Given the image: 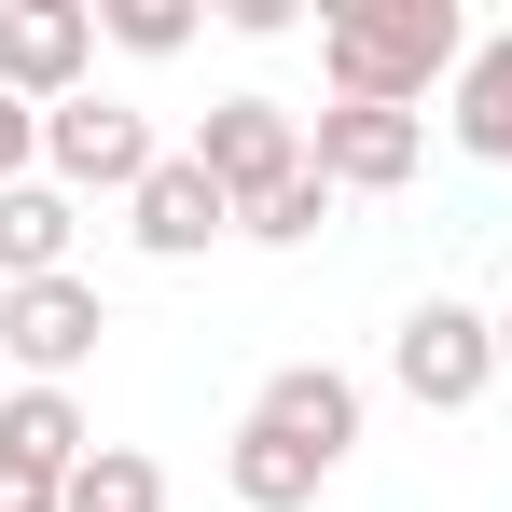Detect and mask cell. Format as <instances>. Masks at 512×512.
I'll list each match as a JSON object with an SVG mask.
<instances>
[{
  "label": "cell",
  "mask_w": 512,
  "mask_h": 512,
  "mask_svg": "<svg viewBox=\"0 0 512 512\" xmlns=\"http://www.w3.org/2000/svg\"><path fill=\"white\" fill-rule=\"evenodd\" d=\"M180 153H194V167L222 180L236 208H263L277 180H305V111H291V97H208Z\"/></svg>",
  "instance_id": "cell-5"
},
{
  "label": "cell",
  "mask_w": 512,
  "mask_h": 512,
  "mask_svg": "<svg viewBox=\"0 0 512 512\" xmlns=\"http://www.w3.org/2000/svg\"><path fill=\"white\" fill-rule=\"evenodd\" d=\"M443 125L471 167H512V28H471V70L443 84Z\"/></svg>",
  "instance_id": "cell-10"
},
{
  "label": "cell",
  "mask_w": 512,
  "mask_h": 512,
  "mask_svg": "<svg viewBox=\"0 0 512 512\" xmlns=\"http://www.w3.org/2000/svg\"><path fill=\"white\" fill-rule=\"evenodd\" d=\"M125 236H139L153 263H194L208 236H236V194H222V180L194 167V153H167V167H153L139 194H125Z\"/></svg>",
  "instance_id": "cell-9"
},
{
  "label": "cell",
  "mask_w": 512,
  "mask_h": 512,
  "mask_svg": "<svg viewBox=\"0 0 512 512\" xmlns=\"http://www.w3.org/2000/svg\"><path fill=\"white\" fill-rule=\"evenodd\" d=\"M499 374H512V305H499Z\"/></svg>",
  "instance_id": "cell-19"
},
{
  "label": "cell",
  "mask_w": 512,
  "mask_h": 512,
  "mask_svg": "<svg viewBox=\"0 0 512 512\" xmlns=\"http://www.w3.org/2000/svg\"><path fill=\"white\" fill-rule=\"evenodd\" d=\"M97 84V0H0V97L56 111Z\"/></svg>",
  "instance_id": "cell-6"
},
{
  "label": "cell",
  "mask_w": 512,
  "mask_h": 512,
  "mask_svg": "<svg viewBox=\"0 0 512 512\" xmlns=\"http://www.w3.org/2000/svg\"><path fill=\"white\" fill-rule=\"evenodd\" d=\"M70 236H84V194H56V180H14V194H0V291H28V277H70Z\"/></svg>",
  "instance_id": "cell-11"
},
{
  "label": "cell",
  "mask_w": 512,
  "mask_h": 512,
  "mask_svg": "<svg viewBox=\"0 0 512 512\" xmlns=\"http://www.w3.org/2000/svg\"><path fill=\"white\" fill-rule=\"evenodd\" d=\"M388 388H402V402H429V416L485 402V388H499V319H485V305H457V291L402 305V333H388Z\"/></svg>",
  "instance_id": "cell-2"
},
{
  "label": "cell",
  "mask_w": 512,
  "mask_h": 512,
  "mask_svg": "<svg viewBox=\"0 0 512 512\" xmlns=\"http://www.w3.org/2000/svg\"><path fill=\"white\" fill-rule=\"evenodd\" d=\"M305 167L333 180V194H402V180L429 167V111H360V97H333V111H305Z\"/></svg>",
  "instance_id": "cell-7"
},
{
  "label": "cell",
  "mask_w": 512,
  "mask_h": 512,
  "mask_svg": "<svg viewBox=\"0 0 512 512\" xmlns=\"http://www.w3.org/2000/svg\"><path fill=\"white\" fill-rule=\"evenodd\" d=\"M97 42H125V56H180V42H194V0H97Z\"/></svg>",
  "instance_id": "cell-16"
},
{
  "label": "cell",
  "mask_w": 512,
  "mask_h": 512,
  "mask_svg": "<svg viewBox=\"0 0 512 512\" xmlns=\"http://www.w3.org/2000/svg\"><path fill=\"white\" fill-rule=\"evenodd\" d=\"M167 167V139H153V111H139V97H56V111H42V180H56V194H139V180Z\"/></svg>",
  "instance_id": "cell-3"
},
{
  "label": "cell",
  "mask_w": 512,
  "mask_h": 512,
  "mask_svg": "<svg viewBox=\"0 0 512 512\" xmlns=\"http://www.w3.org/2000/svg\"><path fill=\"white\" fill-rule=\"evenodd\" d=\"M222 485H236V512H319L333 457H305V443H277V429L236 416V443H222Z\"/></svg>",
  "instance_id": "cell-12"
},
{
  "label": "cell",
  "mask_w": 512,
  "mask_h": 512,
  "mask_svg": "<svg viewBox=\"0 0 512 512\" xmlns=\"http://www.w3.org/2000/svg\"><path fill=\"white\" fill-rule=\"evenodd\" d=\"M14 180H42V111H28V97H0V194H14Z\"/></svg>",
  "instance_id": "cell-17"
},
{
  "label": "cell",
  "mask_w": 512,
  "mask_h": 512,
  "mask_svg": "<svg viewBox=\"0 0 512 512\" xmlns=\"http://www.w3.org/2000/svg\"><path fill=\"white\" fill-rule=\"evenodd\" d=\"M319 70L360 111H416L429 84L471 70V14L457 0H346V14H319Z\"/></svg>",
  "instance_id": "cell-1"
},
{
  "label": "cell",
  "mask_w": 512,
  "mask_h": 512,
  "mask_svg": "<svg viewBox=\"0 0 512 512\" xmlns=\"http://www.w3.org/2000/svg\"><path fill=\"white\" fill-rule=\"evenodd\" d=\"M111 333V291H97L84 263L70 277H28V291H0V360H14V388H70Z\"/></svg>",
  "instance_id": "cell-4"
},
{
  "label": "cell",
  "mask_w": 512,
  "mask_h": 512,
  "mask_svg": "<svg viewBox=\"0 0 512 512\" xmlns=\"http://www.w3.org/2000/svg\"><path fill=\"white\" fill-rule=\"evenodd\" d=\"M250 429H277V443H305V457H360V374H333V360H277L250 388Z\"/></svg>",
  "instance_id": "cell-8"
},
{
  "label": "cell",
  "mask_w": 512,
  "mask_h": 512,
  "mask_svg": "<svg viewBox=\"0 0 512 512\" xmlns=\"http://www.w3.org/2000/svg\"><path fill=\"white\" fill-rule=\"evenodd\" d=\"M56 499H70L56 471H28V457H0V512H56Z\"/></svg>",
  "instance_id": "cell-18"
},
{
  "label": "cell",
  "mask_w": 512,
  "mask_h": 512,
  "mask_svg": "<svg viewBox=\"0 0 512 512\" xmlns=\"http://www.w3.org/2000/svg\"><path fill=\"white\" fill-rule=\"evenodd\" d=\"M0 457H28V471H56V485H70V471L97 457V429H84L70 388H14V402H0Z\"/></svg>",
  "instance_id": "cell-13"
},
{
  "label": "cell",
  "mask_w": 512,
  "mask_h": 512,
  "mask_svg": "<svg viewBox=\"0 0 512 512\" xmlns=\"http://www.w3.org/2000/svg\"><path fill=\"white\" fill-rule=\"evenodd\" d=\"M319 222H333V180H319V167H305V180H277L263 208H236V236H250V250H305Z\"/></svg>",
  "instance_id": "cell-15"
},
{
  "label": "cell",
  "mask_w": 512,
  "mask_h": 512,
  "mask_svg": "<svg viewBox=\"0 0 512 512\" xmlns=\"http://www.w3.org/2000/svg\"><path fill=\"white\" fill-rule=\"evenodd\" d=\"M56 512H167V471L139 457V443H97L84 471H70V499Z\"/></svg>",
  "instance_id": "cell-14"
}]
</instances>
